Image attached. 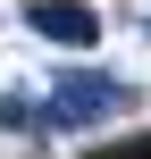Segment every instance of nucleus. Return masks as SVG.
Wrapping results in <instances>:
<instances>
[{
  "mask_svg": "<svg viewBox=\"0 0 151 159\" xmlns=\"http://www.w3.org/2000/svg\"><path fill=\"white\" fill-rule=\"evenodd\" d=\"M25 25H34L50 50H92V42H101V17H92L84 0H34Z\"/></svg>",
  "mask_w": 151,
  "mask_h": 159,
  "instance_id": "f03ea898",
  "label": "nucleus"
},
{
  "mask_svg": "<svg viewBox=\"0 0 151 159\" xmlns=\"http://www.w3.org/2000/svg\"><path fill=\"white\" fill-rule=\"evenodd\" d=\"M143 34H151V25H143Z\"/></svg>",
  "mask_w": 151,
  "mask_h": 159,
  "instance_id": "20e7f679",
  "label": "nucleus"
},
{
  "mask_svg": "<svg viewBox=\"0 0 151 159\" xmlns=\"http://www.w3.org/2000/svg\"><path fill=\"white\" fill-rule=\"evenodd\" d=\"M143 92L118 75V67H67L59 84H50V101H42V134H84V126H101L109 109H134Z\"/></svg>",
  "mask_w": 151,
  "mask_h": 159,
  "instance_id": "f257e3e1",
  "label": "nucleus"
},
{
  "mask_svg": "<svg viewBox=\"0 0 151 159\" xmlns=\"http://www.w3.org/2000/svg\"><path fill=\"white\" fill-rule=\"evenodd\" d=\"M0 134H42V101H34V84H0Z\"/></svg>",
  "mask_w": 151,
  "mask_h": 159,
  "instance_id": "7ed1b4c3",
  "label": "nucleus"
}]
</instances>
